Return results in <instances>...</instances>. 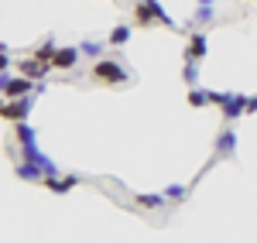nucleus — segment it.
<instances>
[{"label":"nucleus","mask_w":257,"mask_h":243,"mask_svg":"<svg viewBox=\"0 0 257 243\" xmlns=\"http://www.w3.org/2000/svg\"><path fill=\"white\" fill-rule=\"evenodd\" d=\"M93 79L103 82V86H120V82L127 79V69L113 59H99L96 65H93Z\"/></svg>","instance_id":"1"},{"label":"nucleus","mask_w":257,"mask_h":243,"mask_svg":"<svg viewBox=\"0 0 257 243\" xmlns=\"http://www.w3.org/2000/svg\"><path fill=\"white\" fill-rule=\"evenodd\" d=\"M31 110H35V96H24V100H14V103H0V117L14 120V123H28Z\"/></svg>","instance_id":"2"},{"label":"nucleus","mask_w":257,"mask_h":243,"mask_svg":"<svg viewBox=\"0 0 257 243\" xmlns=\"http://www.w3.org/2000/svg\"><path fill=\"white\" fill-rule=\"evenodd\" d=\"M213 103L223 106V113L230 120H237L240 113H247V96H240V93H213Z\"/></svg>","instance_id":"3"},{"label":"nucleus","mask_w":257,"mask_h":243,"mask_svg":"<svg viewBox=\"0 0 257 243\" xmlns=\"http://www.w3.org/2000/svg\"><path fill=\"white\" fill-rule=\"evenodd\" d=\"M233 151H237V134L233 130H223L216 141V158H233Z\"/></svg>","instance_id":"4"},{"label":"nucleus","mask_w":257,"mask_h":243,"mask_svg":"<svg viewBox=\"0 0 257 243\" xmlns=\"http://www.w3.org/2000/svg\"><path fill=\"white\" fill-rule=\"evenodd\" d=\"M76 62H79V48H55V59H52L55 69H72Z\"/></svg>","instance_id":"5"},{"label":"nucleus","mask_w":257,"mask_h":243,"mask_svg":"<svg viewBox=\"0 0 257 243\" xmlns=\"http://www.w3.org/2000/svg\"><path fill=\"white\" fill-rule=\"evenodd\" d=\"M202 55H206V35H192L189 38V48H185V62H196L199 65Z\"/></svg>","instance_id":"6"},{"label":"nucleus","mask_w":257,"mask_h":243,"mask_svg":"<svg viewBox=\"0 0 257 243\" xmlns=\"http://www.w3.org/2000/svg\"><path fill=\"white\" fill-rule=\"evenodd\" d=\"M41 185H48V188H52V192H69V188H72V185H79V178H76V175H65V178H45V182Z\"/></svg>","instance_id":"7"},{"label":"nucleus","mask_w":257,"mask_h":243,"mask_svg":"<svg viewBox=\"0 0 257 243\" xmlns=\"http://www.w3.org/2000/svg\"><path fill=\"white\" fill-rule=\"evenodd\" d=\"M14 134H18L21 147H35V127L31 123H14Z\"/></svg>","instance_id":"8"},{"label":"nucleus","mask_w":257,"mask_h":243,"mask_svg":"<svg viewBox=\"0 0 257 243\" xmlns=\"http://www.w3.org/2000/svg\"><path fill=\"white\" fill-rule=\"evenodd\" d=\"M18 175L21 178H24V182H45V175H41L38 168H35V164H24V161H18Z\"/></svg>","instance_id":"9"},{"label":"nucleus","mask_w":257,"mask_h":243,"mask_svg":"<svg viewBox=\"0 0 257 243\" xmlns=\"http://www.w3.org/2000/svg\"><path fill=\"white\" fill-rule=\"evenodd\" d=\"M21 72L28 76V82H35V79H38V76H45V72H48V65H38V62H35V59H28V62H24V65H21Z\"/></svg>","instance_id":"10"},{"label":"nucleus","mask_w":257,"mask_h":243,"mask_svg":"<svg viewBox=\"0 0 257 243\" xmlns=\"http://www.w3.org/2000/svg\"><path fill=\"white\" fill-rule=\"evenodd\" d=\"M52 59H55V45H52V41H45L38 52H35V62H38V65H52Z\"/></svg>","instance_id":"11"},{"label":"nucleus","mask_w":257,"mask_h":243,"mask_svg":"<svg viewBox=\"0 0 257 243\" xmlns=\"http://www.w3.org/2000/svg\"><path fill=\"white\" fill-rule=\"evenodd\" d=\"M79 55H86V59H99V55H103V45H99V41H82Z\"/></svg>","instance_id":"12"},{"label":"nucleus","mask_w":257,"mask_h":243,"mask_svg":"<svg viewBox=\"0 0 257 243\" xmlns=\"http://www.w3.org/2000/svg\"><path fill=\"white\" fill-rule=\"evenodd\" d=\"M138 205H144V209H161L165 205V195H148L144 192V195H138Z\"/></svg>","instance_id":"13"},{"label":"nucleus","mask_w":257,"mask_h":243,"mask_svg":"<svg viewBox=\"0 0 257 243\" xmlns=\"http://www.w3.org/2000/svg\"><path fill=\"white\" fill-rule=\"evenodd\" d=\"M189 103H192V106H209V103H213V93H206V89L199 93V89H192V93H189Z\"/></svg>","instance_id":"14"},{"label":"nucleus","mask_w":257,"mask_h":243,"mask_svg":"<svg viewBox=\"0 0 257 243\" xmlns=\"http://www.w3.org/2000/svg\"><path fill=\"white\" fill-rule=\"evenodd\" d=\"M127 38H131V28H127V24H120V28L110 31V45H123Z\"/></svg>","instance_id":"15"},{"label":"nucleus","mask_w":257,"mask_h":243,"mask_svg":"<svg viewBox=\"0 0 257 243\" xmlns=\"http://www.w3.org/2000/svg\"><path fill=\"white\" fill-rule=\"evenodd\" d=\"M185 82H189V86H196V82H199V65H196V62H185Z\"/></svg>","instance_id":"16"},{"label":"nucleus","mask_w":257,"mask_h":243,"mask_svg":"<svg viewBox=\"0 0 257 243\" xmlns=\"http://www.w3.org/2000/svg\"><path fill=\"white\" fill-rule=\"evenodd\" d=\"M165 199H172V202L185 199V188H182V185H168V188H165Z\"/></svg>","instance_id":"17"},{"label":"nucleus","mask_w":257,"mask_h":243,"mask_svg":"<svg viewBox=\"0 0 257 243\" xmlns=\"http://www.w3.org/2000/svg\"><path fill=\"white\" fill-rule=\"evenodd\" d=\"M209 18H213V4H202V7L196 11V21H199V24H206Z\"/></svg>","instance_id":"18"},{"label":"nucleus","mask_w":257,"mask_h":243,"mask_svg":"<svg viewBox=\"0 0 257 243\" xmlns=\"http://www.w3.org/2000/svg\"><path fill=\"white\" fill-rule=\"evenodd\" d=\"M247 113H257V96H247Z\"/></svg>","instance_id":"19"}]
</instances>
